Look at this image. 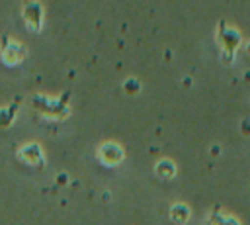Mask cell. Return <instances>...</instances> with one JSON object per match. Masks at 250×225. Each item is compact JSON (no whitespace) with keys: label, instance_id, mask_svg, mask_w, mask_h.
Masks as SVG:
<instances>
[{"label":"cell","instance_id":"obj_1","mask_svg":"<svg viewBox=\"0 0 250 225\" xmlns=\"http://www.w3.org/2000/svg\"><path fill=\"white\" fill-rule=\"evenodd\" d=\"M188 207L186 205H174L172 207V217L176 219V221H186L188 219Z\"/></svg>","mask_w":250,"mask_h":225},{"label":"cell","instance_id":"obj_2","mask_svg":"<svg viewBox=\"0 0 250 225\" xmlns=\"http://www.w3.org/2000/svg\"><path fill=\"white\" fill-rule=\"evenodd\" d=\"M213 225H238V221L229 217V215H215L213 217Z\"/></svg>","mask_w":250,"mask_h":225},{"label":"cell","instance_id":"obj_3","mask_svg":"<svg viewBox=\"0 0 250 225\" xmlns=\"http://www.w3.org/2000/svg\"><path fill=\"white\" fill-rule=\"evenodd\" d=\"M158 172H160V174H164V176H172V174H174V166H172L168 160H164V162H160Z\"/></svg>","mask_w":250,"mask_h":225}]
</instances>
